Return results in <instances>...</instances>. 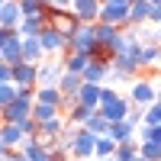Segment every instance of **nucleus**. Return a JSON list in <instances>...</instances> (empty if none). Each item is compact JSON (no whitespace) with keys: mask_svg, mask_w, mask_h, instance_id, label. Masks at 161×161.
Wrapping results in <instances>:
<instances>
[{"mask_svg":"<svg viewBox=\"0 0 161 161\" xmlns=\"http://www.w3.org/2000/svg\"><path fill=\"white\" fill-rule=\"evenodd\" d=\"M68 10H71V16H74L77 23L93 26V23H97V16H100V0H71Z\"/></svg>","mask_w":161,"mask_h":161,"instance_id":"obj_4","label":"nucleus"},{"mask_svg":"<svg viewBox=\"0 0 161 161\" xmlns=\"http://www.w3.org/2000/svg\"><path fill=\"white\" fill-rule=\"evenodd\" d=\"M32 161H48V155H45V152H42V155H39V158H32Z\"/></svg>","mask_w":161,"mask_h":161,"instance_id":"obj_31","label":"nucleus"},{"mask_svg":"<svg viewBox=\"0 0 161 161\" xmlns=\"http://www.w3.org/2000/svg\"><path fill=\"white\" fill-rule=\"evenodd\" d=\"M19 3L16 0H0V29H7V32H16V26H19Z\"/></svg>","mask_w":161,"mask_h":161,"instance_id":"obj_8","label":"nucleus"},{"mask_svg":"<svg viewBox=\"0 0 161 161\" xmlns=\"http://www.w3.org/2000/svg\"><path fill=\"white\" fill-rule=\"evenodd\" d=\"M32 103H39V106H52V110L61 113V93H58L55 87H36V100H32Z\"/></svg>","mask_w":161,"mask_h":161,"instance_id":"obj_14","label":"nucleus"},{"mask_svg":"<svg viewBox=\"0 0 161 161\" xmlns=\"http://www.w3.org/2000/svg\"><path fill=\"white\" fill-rule=\"evenodd\" d=\"M103 161H116V158H103Z\"/></svg>","mask_w":161,"mask_h":161,"instance_id":"obj_33","label":"nucleus"},{"mask_svg":"<svg viewBox=\"0 0 161 161\" xmlns=\"http://www.w3.org/2000/svg\"><path fill=\"white\" fill-rule=\"evenodd\" d=\"M148 16H152V0H129V29L148 26Z\"/></svg>","mask_w":161,"mask_h":161,"instance_id":"obj_9","label":"nucleus"},{"mask_svg":"<svg viewBox=\"0 0 161 161\" xmlns=\"http://www.w3.org/2000/svg\"><path fill=\"white\" fill-rule=\"evenodd\" d=\"M139 126H158L161 129V103H152L142 110V123Z\"/></svg>","mask_w":161,"mask_h":161,"instance_id":"obj_23","label":"nucleus"},{"mask_svg":"<svg viewBox=\"0 0 161 161\" xmlns=\"http://www.w3.org/2000/svg\"><path fill=\"white\" fill-rule=\"evenodd\" d=\"M39 48H42V55H48V58H64L68 55V36L61 29H55V26H42Z\"/></svg>","mask_w":161,"mask_h":161,"instance_id":"obj_3","label":"nucleus"},{"mask_svg":"<svg viewBox=\"0 0 161 161\" xmlns=\"http://www.w3.org/2000/svg\"><path fill=\"white\" fill-rule=\"evenodd\" d=\"M61 129H64V116H55V119H48V123L39 126V139H58Z\"/></svg>","mask_w":161,"mask_h":161,"instance_id":"obj_18","label":"nucleus"},{"mask_svg":"<svg viewBox=\"0 0 161 161\" xmlns=\"http://www.w3.org/2000/svg\"><path fill=\"white\" fill-rule=\"evenodd\" d=\"M58 77H61V64H58V58H45V61L36 68V87H55Z\"/></svg>","mask_w":161,"mask_h":161,"instance_id":"obj_6","label":"nucleus"},{"mask_svg":"<svg viewBox=\"0 0 161 161\" xmlns=\"http://www.w3.org/2000/svg\"><path fill=\"white\" fill-rule=\"evenodd\" d=\"M10 84L13 87H36V64H26V61L13 64L10 68Z\"/></svg>","mask_w":161,"mask_h":161,"instance_id":"obj_10","label":"nucleus"},{"mask_svg":"<svg viewBox=\"0 0 161 161\" xmlns=\"http://www.w3.org/2000/svg\"><path fill=\"white\" fill-rule=\"evenodd\" d=\"M77 106H84L87 113H97V103H100V87H93V84H80L77 90Z\"/></svg>","mask_w":161,"mask_h":161,"instance_id":"obj_13","label":"nucleus"},{"mask_svg":"<svg viewBox=\"0 0 161 161\" xmlns=\"http://www.w3.org/2000/svg\"><path fill=\"white\" fill-rule=\"evenodd\" d=\"M97 23L113 26V29H129V0H100Z\"/></svg>","mask_w":161,"mask_h":161,"instance_id":"obj_1","label":"nucleus"},{"mask_svg":"<svg viewBox=\"0 0 161 161\" xmlns=\"http://www.w3.org/2000/svg\"><path fill=\"white\" fill-rule=\"evenodd\" d=\"M0 61L7 64V68H13V64H19V36L10 32L3 39V45H0Z\"/></svg>","mask_w":161,"mask_h":161,"instance_id":"obj_12","label":"nucleus"},{"mask_svg":"<svg viewBox=\"0 0 161 161\" xmlns=\"http://www.w3.org/2000/svg\"><path fill=\"white\" fill-rule=\"evenodd\" d=\"M7 36H10V32H7V29H0V45H3V39H7Z\"/></svg>","mask_w":161,"mask_h":161,"instance_id":"obj_30","label":"nucleus"},{"mask_svg":"<svg viewBox=\"0 0 161 161\" xmlns=\"http://www.w3.org/2000/svg\"><path fill=\"white\" fill-rule=\"evenodd\" d=\"M0 142H3L7 152H16L23 145V136H19V126H3L0 123Z\"/></svg>","mask_w":161,"mask_h":161,"instance_id":"obj_16","label":"nucleus"},{"mask_svg":"<svg viewBox=\"0 0 161 161\" xmlns=\"http://www.w3.org/2000/svg\"><path fill=\"white\" fill-rule=\"evenodd\" d=\"M136 148H139L142 161H161V142H142V145H136Z\"/></svg>","mask_w":161,"mask_h":161,"instance_id":"obj_21","label":"nucleus"},{"mask_svg":"<svg viewBox=\"0 0 161 161\" xmlns=\"http://www.w3.org/2000/svg\"><path fill=\"white\" fill-rule=\"evenodd\" d=\"M68 161H74V158H68Z\"/></svg>","mask_w":161,"mask_h":161,"instance_id":"obj_34","label":"nucleus"},{"mask_svg":"<svg viewBox=\"0 0 161 161\" xmlns=\"http://www.w3.org/2000/svg\"><path fill=\"white\" fill-rule=\"evenodd\" d=\"M161 139V129L158 126H139L136 129V145H142V142H158Z\"/></svg>","mask_w":161,"mask_h":161,"instance_id":"obj_24","label":"nucleus"},{"mask_svg":"<svg viewBox=\"0 0 161 161\" xmlns=\"http://www.w3.org/2000/svg\"><path fill=\"white\" fill-rule=\"evenodd\" d=\"M0 84H10V68L7 64H0Z\"/></svg>","mask_w":161,"mask_h":161,"instance_id":"obj_29","label":"nucleus"},{"mask_svg":"<svg viewBox=\"0 0 161 161\" xmlns=\"http://www.w3.org/2000/svg\"><path fill=\"white\" fill-rule=\"evenodd\" d=\"M42 26H45V19H42V16H29V19H19V26H16V36H19V39H39Z\"/></svg>","mask_w":161,"mask_h":161,"instance_id":"obj_15","label":"nucleus"},{"mask_svg":"<svg viewBox=\"0 0 161 161\" xmlns=\"http://www.w3.org/2000/svg\"><path fill=\"white\" fill-rule=\"evenodd\" d=\"M93 139L90 132H84V129H77L74 132V142H71V152H68V158H74V161H90L93 158Z\"/></svg>","mask_w":161,"mask_h":161,"instance_id":"obj_5","label":"nucleus"},{"mask_svg":"<svg viewBox=\"0 0 161 161\" xmlns=\"http://www.w3.org/2000/svg\"><path fill=\"white\" fill-rule=\"evenodd\" d=\"M80 129L90 132L93 139H103V136H106V129H110V123H106V119H100L97 113H90V116L84 119V126H80Z\"/></svg>","mask_w":161,"mask_h":161,"instance_id":"obj_17","label":"nucleus"},{"mask_svg":"<svg viewBox=\"0 0 161 161\" xmlns=\"http://www.w3.org/2000/svg\"><path fill=\"white\" fill-rule=\"evenodd\" d=\"M16 100L32 103V100H36V87H16Z\"/></svg>","mask_w":161,"mask_h":161,"instance_id":"obj_27","label":"nucleus"},{"mask_svg":"<svg viewBox=\"0 0 161 161\" xmlns=\"http://www.w3.org/2000/svg\"><path fill=\"white\" fill-rule=\"evenodd\" d=\"M55 116H61L58 110H52V106H39V103H32V113H29V119L36 126H42V123H48V119H55Z\"/></svg>","mask_w":161,"mask_h":161,"instance_id":"obj_20","label":"nucleus"},{"mask_svg":"<svg viewBox=\"0 0 161 161\" xmlns=\"http://www.w3.org/2000/svg\"><path fill=\"white\" fill-rule=\"evenodd\" d=\"M0 152H7V148H3V142H0Z\"/></svg>","mask_w":161,"mask_h":161,"instance_id":"obj_32","label":"nucleus"},{"mask_svg":"<svg viewBox=\"0 0 161 161\" xmlns=\"http://www.w3.org/2000/svg\"><path fill=\"white\" fill-rule=\"evenodd\" d=\"M113 152H116V145L110 142V139H97L93 142V161H103V158H113Z\"/></svg>","mask_w":161,"mask_h":161,"instance_id":"obj_22","label":"nucleus"},{"mask_svg":"<svg viewBox=\"0 0 161 161\" xmlns=\"http://www.w3.org/2000/svg\"><path fill=\"white\" fill-rule=\"evenodd\" d=\"M136 129L129 119H123V123H113L110 129H106V139H110L113 145H126V142H136Z\"/></svg>","mask_w":161,"mask_h":161,"instance_id":"obj_11","label":"nucleus"},{"mask_svg":"<svg viewBox=\"0 0 161 161\" xmlns=\"http://www.w3.org/2000/svg\"><path fill=\"white\" fill-rule=\"evenodd\" d=\"M139 155V148H136V142H126V145H116V152H113V158L116 161H132Z\"/></svg>","mask_w":161,"mask_h":161,"instance_id":"obj_25","label":"nucleus"},{"mask_svg":"<svg viewBox=\"0 0 161 161\" xmlns=\"http://www.w3.org/2000/svg\"><path fill=\"white\" fill-rule=\"evenodd\" d=\"M129 106L132 110H145V106L158 103V87H155V77H136L129 87Z\"/></svg>","mask_w":161,"mask_h":161,"instance_id":"obj_2","label":"nucleus"},{"mask_svg":"<svg viewBox=\"0 0 161 161\" xmlns=\"http://www.w3.org/2000/svg\"><path fill=\"white\" fill-rule=\"evenodd\" d=\"M148 26H161V3L152 0V16H148Z\"/></svg>","mask_w":161,"mask_h":161,"instance_id":"obj_28","label":"nucleus"},{"mask_svg":"<svg viewBox=\"0 0 161 161\" xmlns=\"http://www.w3.org/2000/svg\"><path fill=\"white\" fill-rule=\"evenodd\" d=\"M106 77H110V64L103 61H87V68L80 71V84H93V87H103Z\"/></svg>","mask_w":161,"mask_h":161,"instance_id":"obj_7","label":"nucleus"},{"mask_svg":"<svg viewBox=\"0 0 161 161\" xmlns=\"http://www.w3.org/2000/svg\"><path fill=\"white\" fill-rule=\"evenodd\" d=\"M16 3H19V16L23 19L42 16V10H45V0H16Z\"/></svg>","mask_w":161,"mask_h":161,"instance_id":"obj_19","label":"nucleus"},{"mask_svg":"<svg viewBox=\"0 0 161 161\" xmlns=\"http://www.w3.org/2000/svg\"><path fill=\"white\" fill-rule=\"evenodd\" d=\"M13 100H16V87H13V84H0V110L10 106Z\"/></svg>","mask_w":161,"mask_h":161,"instance_id":"obj_26","label":"nucleus"}]
</instances>
